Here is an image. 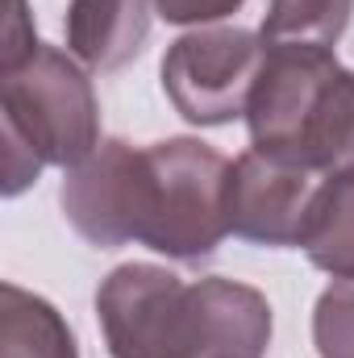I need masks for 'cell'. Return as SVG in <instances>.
Instances as JSON below:
<instances>
[{
	"mask_svg": "<svg viewBox=\"0 0 354 358\" xmlns=\"http://www.w3.org/2000/svg\"><path fill=\"white\" fill-rule=\"evenodd\" d=\"M4 196H21L42 167H80L100 146V100L71 50L38 42L0 63Z\"/></svg>",
	"mask_w": 354,
	"mask_h": 358,
	"instance_id": "cell-1",
	"label": "cell"
},
{
	"mask_svg": "<svg viewBox=\"0 0 354 358\" xmlns=\"http://www.w3.org/2000/svg\"><path fill=\"white\" fill-rule=\"evenodd\" d=\"M146 150L138 242L176 263H204L229 234L234 163L200 138H163Z\"/></svg>",
	"mask_w": 354,
	"mask_h": 358,
	"instance_id": "cell-2",
	"label": "cell"
},
{
	"mask_svg": "<svg viewBox=\"0 0 354 358\" xmlns=\"http://www.w3.org/2000/svg\"><path fill=\"white\" fill-rule=\"evenodd\" d=\"M263 63V34L242 25H200L167 46L163 92L187 125H229L246 117Z\"/></svg>",
	"mask_w": 354,
	"mask_h": 358,
	"instance_id": "cell-3",
	"label": "cell"
},
{
	"mask_svg": "<svg viewBox=\"0 0 354 358\" xmlns=\"http://www.w3.org/2000/svg\"><path fill=\"white\" fill-rule=\"evenodd\" d=\"M187 283L159 263H121L96 287V321L113 358H183Z\"/></svg>",
	"mask_w": 354,
	"mask_h": 358,
	"instance_id": "cell-4",
	"label": "cell"
},
{
	"mask_svg": "<svg viewBox=\"0 0 354 358\" xmlns=\"http://www.w3.org/2000/svg\"><path fill=\"white\" fill-rule=\"evenodd\" d=\"M338 67H342L338 55L325 46H267L263 76L246 108L250 146L279 163L300 167L304 129L317 113V100L330 88V80L338 76Z\"/></svg>",
	"mask_w": 354,
	"mask_h": 358,
	"instance_id": "cell-5",
	"label": "cell"
},
{
	"mask_svg": "<svg viewBox=\"0 0 354 358\" xmlns=\"http://www.w3.org/2000/svg\"><path fill=\"white\" fill-rule=\"evenodd\" d=\"M142 183H146V150L125 138H108L80 167L67 171L59 200L71 229L84 242L100 250H117L125 242H138Z\"/></svg>",
	"mask_w": 354,
	"mask_h": 358,
	"instance_id": "cell-6",
	"label": "cell"
},
{
	"mask_svg": "<svg viewBox=\"0 0 354 358\" xmlns=\"http://www.w3.org/2000/svg\"><path fill=\"white\" fill-rule=\"evenodd\" d=\"M317 187V171L246 150L229 176V234L250 246H296Z\"/></svg>",
	"mask_w": 354,
	"mask_h": 358,
	"instance_id": "cell-7",
	"label": "cell"
},
{
	"mask_svg": "<svg viewBox=\"0 0 354 358\" xmlns=\"http://www.w3.org/2000/svg\"><path fill=\"white\" fill-rule=\"evenodd\" d=\"M196 292V350L192 358H263L271 346V304L259 287L208 275Z\"/></svg>",
	"mask_w": 354,
	"mask_h": 358,
	"instance_id": "cell-8",
	"label": "cell"
},
{
	"mask_svg": "<svg viewBox=\"0 0 354 358\" xmlns=\"http://www.w3.org/2000/svg\"><path fill=\"white\" fill-rule=\"evenodd\" d=\"M155 0H71L63 17L67 50L88 71H121L150 38Z\"/></svg>",
	"mask_w": 354,
	"mask_h": 358,
	"instance_id": "cell-9",
	"label": "cell"
},
{
	"mask_svg": "<svg viewBox=\"0 0 354 358\" xmlns=\"http://www.w3.org/2000/svg\"><path fill=\"white\" fill-rule=\"evenodd\" d=\"M0 358H80L76 334L63 321V313L17 287H0Z\"/></svg>",
	"mask_w": 354,
	"mask_h": 358,
	"instance_id": "cell-10",
	"label": "cell"
},
{
	"mask_svg": "<svg viewBox=\"0 0 354 358\" xmlns=\"http://www.w3.org/2000/svg\"><path fill=\"white\" fill-rule=\"evenodd\" d=\"M296 246L317 271L354 279V176H330L317 187Z\"/></svg>",
	"mask_w": 354,
	"mask_h": 358,
	"instance_id": "cell-11",
	"label": "cell"
},
{
	"mask_svg": "<svg viewBox=\"0 0 354 358\" xmlns=\"http://www.w3.org/2000/svg\"><path fill=\"white\" fill-rule=\"evenodd\" d=\"M300 167L317 176H354V71L338 67L304 129Z\"/></svg>",
	"mask_w": 354,
	"mask_h": 358,
	"instance_id": "cell-12",
	"label": "cell"
},
{
	"mask_svg": "<svg viewBox=\"0 0 354 358\" xmlns=\"http://www.w3.org/2000/svg\"><path fill=\"white\" fill-rule=\"evenodd\" d=\"M354 17V0H271L263 17L267 46H325L334 50Z\"/></svg>",
	"mask_w": 354,
	"mask_h": 358,
	"instance_id": "cell-13",
	"label": "cell"
},
{
	"mask_svg": "<svg viewBox=\"0 0 354 358\" xmlns=\"http://www.w3.org/2000/svg\"><path fill=\"white\" fill-rule=\"evenodd\" d=\"M313 346L321 358H354V279H338L317 296Z\"/></svg>",
	"mask_w": 354,
	"mask_h": 358,
	"instance_id": "cell-14",
	"label": "cell"
},
{
	"mask_svg": "<svg viewBox=\"0 0 354 358\" xmlns=\"http://www.w3.org/2000/svg\"><path fill=\"white\" fill-rule=\"evenodd\" d=\"M246 0H155V13L167 21V25H213V21H225L242 8Z\"/></svg>",
	"mask_w": 354,
	"mask_h": 358,
	"instance_id": "cell-15",
	"label": "cell"
}]
</instances>
